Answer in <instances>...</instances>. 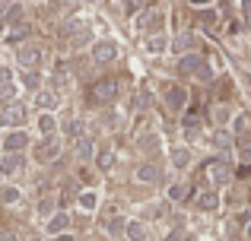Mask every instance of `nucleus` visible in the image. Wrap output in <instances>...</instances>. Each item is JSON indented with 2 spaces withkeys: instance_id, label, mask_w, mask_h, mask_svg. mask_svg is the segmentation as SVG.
Instances as JSON below:
<instances>
[{
  "instance_id": "nucleus-16",
  "label": "nucleus",
  "mask_w": 251,
  "mask_h": 241,
  "mask_svg": "<svg viewBox=\"0 0 251 241\" xmlns=\"http://www.w3.org/2000/svg\"><path fill=\"white\" fill-rule=\"evenodd\" d=\"M10 102H16V86H13V83H6V86H0V108L10 105Z\"/></svg>"
},
{
  "instance_id": "nucleus-19",
  "label": "nucleus",
  "mask_w": 251,
  "mask_h": 241,
  "mask_svg": "<svg viewBox=\"0 0 251 241\" xmlns=\"http://www.w3.org/2000/svg\"><path fill=\"white\" fill-rule=\"evenodd\" d=\"M143 235H147L143 222H130V225H127V238H130V241H143Z\"/></svg>"
},
{
  "instance_id": "nucleus-13",
  "label": "nucleus",
  "mask_w": 251,
  "mask_h": 241,
  "mask_svg": "<svg viewBox=\"0 0 251 241\" xmlns=\"http://www.w3.org/2000/svg\"><path fill=\"white\" fill-rule=\"evenodd\" d=\"M38 108H42L45 114H48L51 108H57V92H54V89H45V92H38Z\"/></svg>"
},
{
  "instance_id": "nucleus-8",
  "label": "nucleus",
  "mask_w": 251,
  "mask_h": 241,
  "mask_svg": "<svg viewBox=\"0 0 251 241\" xmlns=\"http://www.w3.org/2000/svg\"><path fill=\"white\" fill-rule=\"evenodd\" d=\"M194 203L201 206V210H216V206H220V197H216L210 187H201V191H197V197H194Z\"/></svg>"
},
{
  "instance_id": "nucleus-33",
  "label": "nucleus",
  "mask_w": 251,
  "mask_h": 241,
  "mask_svg": "<svg viewBox=\"0 0 251 241\" xmlns=\"http://www.w3.org/2000/svg\"><path fill=\"white\" fill-rule=\"evenodd\" d=\"M6 83H10V70L0 67V86H6Z\"/></svg>"
},
{
  "instance_id": "nucleus-3",
  "label": "nucleus",
  "mask_w": 251,
  "mask_h": 241,
  "mask_svg": "<svg viewBox=\"0 0 251 241\" xmlns=\"http://www.w3.org/2000/svg\"><path fill=\"white\" fill-rule=\"evenodd\" d=\"M57 155H61V143H57L54 136H48L45 143H38V146H35V159L38 162H54Z\"/></svg>"
},
{
  "instance_id": "nucleus-18",
  "label": "nucleus",
  "mask_w": 251,
  "mask_h": 241,
  "mask_svg": "<svg viewBox=\"0 0 251 241\" xmlns=\"http://www.w3.org/2000/svg\"><path fill=\"white\" fill-rule=\"evenodd\" d=\"M86 42H89V29H83V25H80V32H76V35H70V48H83V44Z\"/></svg>"
},
{
  "instance_id": "nucleus-9",
  "label": "nucleus",
  "mask_w": 251,
  "mask_h": 241,
  "mask_svg": "<svg viewBox=\"0 0 251 241\" xmlns=\"http://www.w3.org/2000/svg\"><path fill=\"white\" fill-rule=\"evenodd\" d=\"M191 48H197V35L194 32H181V35L172 42V51H175V54H184V51H191Z\"/></svg>"
},
{
  "instance_id": "nucleus-10",
  "label": "nucleus",
  "mask_w": 251,
  "mask_h": 241,
  "mask_svg": "<svg viewBox=\"0 0 251 241\" xmlns=\"http://www.w3.org/2000/svg\"><path fill=\"white\" fill-rule=\"evenodd\" d=\"M3 143H6V153H23L25 143H29V136H25V130H13Z\"/></svg>"
},
{
  "instance_id": "nucleus-31",
  "label": "nucleus",
  "mask_w": 251,
  "mask_h": 241,
  "mask_svg": "<svg viewBox=\"0 0 251 241\" xmlns=\"http://www.w3.org/2000/svg\"><path fill=\"white\" fill-rule=\"evenodd\" d=\"M80 203L86 206V210H92V206H96V197H92V191H86V197L80 200Z\"/></svg>"
},
{
  "instance_id": "nucleus-35",
  "label": "nucleus",
  "mask_w": 251,
  "mask_h": 241,
  "mask_svg": "<svg viewBox=\"0 0 251 241\" xmlns=\"http://www.w3.org/2000/svg\"><path fill=\"white\" fill-rule=\"evenodd\" d=\"M29 241H42V238H38V235H32V238H29Z\"/></svg>"
},
{
  "instance_id": "nucleus-36",
  "label": "nucleus",
  "mask_w": 251,
  "mask_h": 241,
  "mask_svg": "<svg viewBox=\"0 0 251 241\" xmlns=\"http://www.w3.org/2000/svg\"><path fill=\"white\" fill-rule=\"evenodd\" d=\"M64 241H67V238H64Z\"/></svg>"
},
{
  "instance_id": "nucleus-34",
  "label": "nucleus",
  "mask_w": 251,
  "mask_h": 241,
  "mask_svg": "<svg viewBox=\"0 0 251 241\" xmlns=\"http://www.w3.org/2000/svg\"><path fill=\"white\" fill-rule=\"evenodd\" d=\"M0 241H16V235H10V232H3V235H0Z\"/></svg>"
},
{
  "instance_id": "nucleus-15",
  "label": "nucleus",
  "mask_w": 251,
  "mask_h": 241,
  "mask_svg": "<svg viewBox=\"0 0 251 241\" xmlns=\"http://www.w3.org/2000/svg\"><path fill=\"white\" fill-rule=\"evenodd\" d=\"M169 200L172 203H184V200H188V184H172Z\"/></svg>"
},
{
  "instance_id": "nucleus-4",
  "label": "nucleus",
  "mask_w": 251,
  "mask_h": 241,
  "mask_svg": "<svg viewBox=\"0 0 251 241\" xmlns=\"http://www.w3.org/2000/svg\"><path fill=\"white\" fill-rule=\"evenodd\" d=\"M118 57V44L115 42H99L96 48H92V61L96 64H108Z\"/></svg>"
},
{
  "instance_id": "nucleus-26",
  "label": "nucleus",
  "mask_w": 251,
  "mask_h": 241,
  "mask_svg": "<svg viewBox=\"0 0 251 241\" xmlns=\"http://www.w3.org/2000/svg\"><path fill=\"white\" fill-rule=\"evenodd\" d=\"M137 181H150V184H153V181H156V168L153 165H143L140 172H137Z\"/></svg>"
},
{
  "instance_id": "nucleus-2",
  "label": "nucleus",
  "mask_w": 251,
  "mask_h": 241,
  "mask_svg": "<svg viewBox=\"0 0 251 241\" xmlns=\"http://www.w3.org/2000/svg\"><path fill=\"white\" fill-rule=\"evenodd\" d=\"M23 121H25L23 102H10V105L0 108V124H3V127H23Z\"/></svg>"
},
{
  "instance_id": "nucleus-22",
  "label": "nucleus",
  "mask_w": 251,
  "mask_h": 241,
  "mask_svg": "<svg viewBox=\"0 0 251 241\" xmlns=\"http://www.w3.org/2000/svg\"><path fill=\"white\" fill-rule=\"evenodd\" d=\"M213 146H216V149H229V146H232V136L220 130V133H213Z\"/></svg>"
},
{
  "instance_id": "nucleus-5",
  "label": "nucleus",
  "mask_w": 251,
  "mask_h": 241,
  "mask_svg": "<svg viewBox=\"0 0 251 241\" xmlns=\"http://www.w3.org/2000/svg\"><path fill=\"white\" fill-rule=\"evenodd\" d=\"M166 105L172 111H181V108L188 105V92H184L181 86H166Z\"/></svg>"
},
{
  "instance_id": "nucleus-12",
  "label": "nucleus",
  "mask_w": 251,
  "mask_h": 241,
  "mask_svg": "<svg viewBox=\"0 0 251 241\" xmlns=\"http://www.w3.org/2000/svg\"><path fill=\"white\" fill-rule=\"evenodd\" d=\"M67 229H70V216H67V213H54L51 222H48V232L57 235V232H67Z\"/></svg>"
},
{
  "instance_id": "nucleus-27",
  "label": "nucleus",
  "mask_w": 251,
  "mask_h": 241,
  "mask_svg": "<svg viewBox=\"0 0 251 241\" xmlns=\"http://www.w3.org/2000/svg\"><path fill=\"white\" fill-rule=\"evenodd\" d=\"M194 76H197V80H203V83H210V80H213V70H210V67H207V64H203V61H201V67H197V70H194Z\"/></svg>"
},
{
  "instance_id": "nucleus-32",
  "label": "nucleus",
  "mask_w": 251,
  "mask_h": 241,
  "mask_svg": "<svg viewBox=\"0 0 251 241\" xmlns=\"http://www.w3.org/2000/svg\"><path fill=\"white\" fill-rule=\"evenodd\" d=\"M25 86L35 89V86H38V76H35V73H25Z\"/></svg>"
},
{
  "instance_id": "nucleus-25",
  "label": "nucleus",
  "mask_w": 251,
  "mask_h": 241,
  "mask_svg": "<svg viewBox=\"0 0 251 241\" xmlns=\"http://www.w3.org/2000/svg\"><path fill=\"white\" fill-rule=\"evenodd\" d=\"M147 48L153 51V54H159V51H166V38H162V35H153V38L147 42Z\"/></svg>"
},
{
  "instance_id": "nucleus-28",
  "label": "nucleus",
  "mask_w": 251,
  "mask_h": 241,
  "mask_svg": "<svg viewBox=\"0 0 251 241\" xmlns=\"http://www.w3.org/2000/svg\"><path fill=\"white\" fill-rule=\"evenodd\" d=\"M213 121H216V124H220V127H223V124L229 121V108H226V105H220V108H216V111H213Z\"/></svg>"
},
{
  "instance_id": "nucleus-21",
  "label": "nucleus",
  "mask_w": 251,
  "mask_h": 241,
  "mask_svg": "<svg viewBox=\"0 0 251 241\" xmlns=\"http://www.w3.org/2000/svg\"><path fill=\"white\" fill-rule=\"evenodd\" d=\"M76 155H80V159H89V155H92L89 136H80V140H76Z\"/></svg>"
},
{
  "instance_id": "nucleus-7",
  "label": "nucleus",
  "mask_w": 251,
  "mask_h": 241,
  "mask_svg": "<svg viewBox=\"0 0 251 241\" xmlns=\"http://www.w3.org/2000/svg\"><path fill=\"white\" fill-rule=\"evenodd\" d=\"M38 64H42V51L38 48H19V67L35 70Z\"/></svg>"
},
{
  "instance_id": "nucleus-14",
  "label": "nucleus",
  "mask_w": 251,
  "mask_h": 241,
  "mask_svg": "<svg viewBox=\"0 0 251 241\" xmlns=\"http://www.w3.org/2000/svg\"><path fill=\"white\" fill-rule=\"evenodd\" d=\"M207 168H210V178H213L216 184H223V181H229V168L223 165V162H210Z\"/></svg>"
},
{
  "instance_id": "nucleus-24",
  "label": "nucleus",
  "mask_w": 251,
  "mask_h": 241,
  "mask_svg": "<svg viewBox=\"0 0 251 241\" xmlns=\"http://www.w3.org/2000/svg\"><path fill=\"white\" fill-rule=\"evenodd\" d=\"M16 200H19L16 187H3V191H0V203H16Z\"/></svg>"
},
{
  "instance_id": "nucleus-29",
  "label": "nucleus",
  "mask_w": 251,
  "mask_h": 241,
  "mask_svg": "<svg viewBox=\"0 0 251 241\" xmlns=\"http://www.w3.org/2000/svg\"><path fill=\"white\" fill-rule=\"evenodd\" d=\"M188 159H191V155L184 153V149H178V153H172V162H175V165H188Z\"/></svg>"
},
{
  "instance_id": "nucleus-17",
  "label": "nucleus",
  "mask_w": 251,
  "mask_h": 241,
  "mask_svg": "<svg viewBox=\"0 0 251 241\" xmlns=\"http://www.w3.org/2000/svg\"><path fill=\"white\" fill-rule=\"evenodd\" d=\"M178 67L184 70V73H194L197 67H201V54H188V57H181V64Z\"/></svg>"
},
{
  "instance_id": "nucleus-1",
  "label": "nucleus",
  "mask_w": 251,
  "mask_h": 241,
  "mask_svg": "<svg viewBox=\"0 0 251 241\" xmlns=\"http://www.w3.org/2000/svg\"><path fill=\"white\" fill-rule=\"evenodd\" d=\"M118 89H121V83H118L115 76H105V80H99L96 86H92V102H96V105H111V102L118 99Z\"/></svg>"
},
{
  "instance_id": "nucleus-20",
  "label": "nucleus",
  "mask_w": 251,
  "mask_h": 241,
  "mask_svg": "<svg viewBox=\"0 0 251 241\" xmlns=\"http://www.w3.org/2000/svg\"><path fill=\"white\" fill-rule=\"evenodd\" d=\"M38 127H42V133H45V136H48V133H54V130H57V124H54V114H42Z\"/></svg>"
},
{
  "instance_id": "nucleus-30",
  "label": "nucleus",
  "mask_w": 251,
  "mask_h": 241,
  "mask_svg": "<svg viewBox=\"0 0 251 241\" xmlns=\"http://www.w3.org/2000/svg\"><path fill=\"white\" fill-rule=\"evenodd\" d=\"M111 162H115V153H102L99 155V168H111Z\"/></svg>"
},
{
  "instance_id": "nucleus-6",
  "label": "nucleus",
  "mask_w": 251,
  "mask_h": 241,
  "mask_svg": "<svg viewBox=\"0 0 251 241\" xmlns=\"http://www.w3.org/2000/svg\"><path fill=\"white\" fill-rule=\"evenodd\" d=\"M23 168H25L23 153H10V155H3V162H0V172L3 175H16V172H23Z\"/></svg>"
},
{
  "instance_id": "nucleus-11",
  "label": "nucleus",
  "mask_w": 251,
  "mask_h": 241,
  "mask_svg": "<svg viewBox=\"0 0 251 241\" xmlns=\"http://www.w3.org/2000/svg\"><path fill=\"white\" fill-rule=\"evenodd\" d=\"M235 146H239V159H242V168H248V165H251V136H248V133H242Z\"/></svg>"
},
{
  "instance_id": "nucleus-23",
  "label": "nucleus",
  "mask_w": 251,
  "mask_h": 241,
  "mask_svg": "<svg viewBox=\"0 0 251 241\" xmlns=\"http://www.w3.org/2000/svg\"><path fill=\"white\" fill-rule=\"evenodd\" d=\"M38 216H54V197H45L38 203Z\"/></svg>"
}]
</instances>
